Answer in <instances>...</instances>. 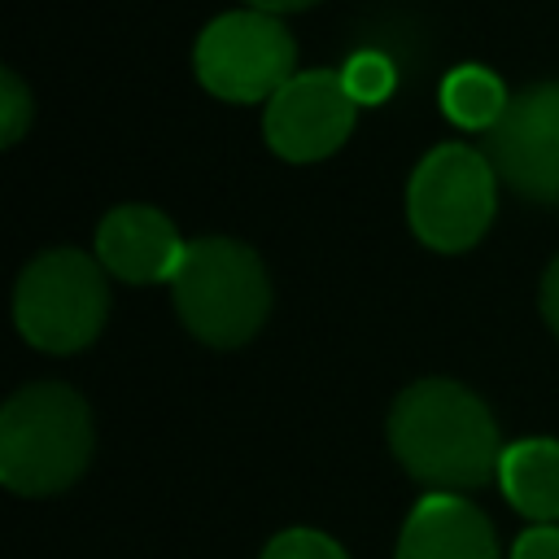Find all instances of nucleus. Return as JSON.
I'll list each match as a JSON object with an SVG mask.
<instances>
[{
    "label": "nucleus",
    "mask_w": 559,
    "mask_h": 559,
    "mask_svg": "<svg viewBox=\"0 0 559 559\" xmlns=\"http://www.w3.org/2000/svg\"><path fill=\"white\" fill-rule=\"evenodd\" d=\"M389 445L397 463L437 493L489 485L507 450L489 406L454 380H419L402 389L389 411Z\"/></svg>",
    "instance_id": "f257e3e1"
},
{
    "label": "nucleus",
    "mask_w": 559,
    "mask_h": 559,
    "mask_svg": "<svg viewBox=\"0 0 559 559\" xmlns=\"http://www.w3.org/2000/svg\"><path fill=\"white\" fill-rule=\"evenodd\" d=\"M92 459V415L70 384H26L0 411V480L22 498L70 489Z\"/></svg>",
    "instance_id": "f03ea898"
},
{
    "label": "nucleus",
    "mask_w": 559,
    "mask_h": 559,
    "mask_svg": "<svg viewBox=\"0 0 559 559\" xmlns=\"http://www.w3.org/2000/svg\"><path fill=\"white\" fill-rule=\"evenodd\" d=\"M170 293L183 328L214 349H231L258 336L271 310V280L262 258L231 236L192 240L183 266L170 280Z\"/></svg>",
    "instance_id": "7ed1b4c3"
},
{
    "label": "nucleus",
    "mask_w": 559,
    "mask_h": 559,
    "mask_svg": "<svg viewBox=\"0 0 559 559\" xmlns=\"http://www.w3.org/2000/svg\"><path fill=\"white\" fill-rule=\"evenodd\" d=\"M109 314L105 266L79 249L31 258L13 284V323L44 354H74L96 341Z\"/></svg>",
    "instance_id": "20e7f679"
},
{
    "label": "nucleus",
    "mask_w": 559,
    "mask_h": 559,
    "mask_svg": "<svg viewBox=\"0 0 559 559\" xmlns=\"http://www.w3.org/2000/svg\"><path fill=\"white\" fill-rule=\"evenodd\" d=\"M493 162L467 144H437L411 175L406 188V218L411 231L437 249L459 253L472 249L498 210V183Z\"/></svg>",
    "instance_id": "39448f33"
},
{
    "label": "nucleus",
    "mask_w": 559,
    "mask_h": 559,
    "mask_svg": "<svg viewBox=\"0 0 559 559\" xmlns=\"http://www.w3.org/2000/svg\"><path fill=\"white\" fill-rule=\"evenodd\" d=\"M293 61H297V44L288 26L262 9H236L214 17L197 35V52H192L201 87L236 105L271 100L293 79Z\"/></svg>",
    "instance_id": "423d86ee"
},
{
    "label": "nucleus",
    "mask_w": 559,
    "mask_h": 559,
    "mask_svg": "<svg viewBox=\"0 0 559 559\" xmlns=\"http://www.w3.org/2000/svg\"><path fill=\"white\" fill-rule=\"evenodd\" d=\"M485 157L520 197L559 205V83H533L511 96L507 114L489 127Z\"/></svg>",
    "instance_id": "0eeeda50"
},
{
    "label": "nucleus",
    "mask_w": 559,
    "mask_h": 559,
    "mask_svg": "<svg viewBox=\"0 0 559 559\" xmlns=\"http://www.w3.org/2000/svg\"><path fill=\"white\" fill-rule=\"evenodd\" d=\"M354 114L358 100L336 70H306L266 100L262 131L284 162H323L349 140Z\"/></svg>",
    "instance_id": "6e6552de"
},
{
    "label": "nucleus",
    "mask_w": 559,
    "mask_h": 559,
    "mask_svg": "<svg viewBox=\"0 0 559 559\" xmlns=\"http://www.w3.org/2000/svg\"><path fill=\"white\" fill-rule=\"evenodd\" d=\"M188 245L175 223L153 205H118L96 227V262L127 284L175 280Z\"/></svg>",
    "instance_id": "1a4fd4ad"
},
{
    "label": "nucleus",
    "mask_w": 559,
    "mask_h": 559,
    "mask_svg": "<svg viewBox=\"0 0 559 559\" xmlns=\"http://www.w3.org/2000/svg\"><path fill=\"white\" fill-rule=\"evenodd\" d=\"M397 559H498L493 524L459 493H428L402 524Z\"/></svg>",
    "instance_id": "9d476101"
},
{
    "label": "nucleus",
    "mask_w": 559,
    "mask_h": 559,
    "mask_svg": "<svg viewBox=\"0 0 559 559\" xmlns=\"http://www.w3.org/2000/svg\"><path fill=\"white\" fill-rule=\"evenodd\" d=\"M498 485L520 515L537 524H555L559 520V441L555 437L511 441L498 463Z\"/></svg>",
    "instance_id": "9b49d317"
},
{
    "label": "nucleus",
    "mask_w": 559,
    "mask_h": 559,
    "mask_svg": "<svg viewBox=\"0 0 559 559\" xmlns=\"http://www.w3.org/2000/svg\"><path fill=\"white\" fill-rule=\"evenodd\" d=\"M507 105H511V96H507L502 79L485 66H459L441 79V109L467 131H489L507 114Z\"/></svg>",
    "instance_id": "f8f14e48"
},
{
    "label": "nucleus",
    "mask_w": 559,
    "mask_h": 559,
    "mask_svg": "<svg viewBox=\"0 0 559 559\" xmlns=\"http://www.w3.org/2000/svg\"><path fill=\"white\" fill-rule=\"evenodd\" d=\"M341 79H345V92H349L358 105H380V100L397 87V70H393V61H389L384 52H376V48L354 52V57L345 61Z\"/></svg>",
    "instance_id": "ddd939ff"
},
{
    "label": "nucleus",
    "mask_w": 559,
    "mask_h": 559,
    "mask_svg": "<svg viewBox=\"0 0 559 559\" xmlns=\"http://www.w3.org/2000/svg\"><path fill=\"white\" fill-rule=\"evenodd\" d=\"M262 559H349L341 550V542H332L319 528H284L266 542Z\"/></svg>",
    "instance_id": "4468645a"
},
{
    "label": "nucleus",
    "mask_w": 559,
    "mask_h": 559,
    "mask_svg": "<svg viewBox=\"0 0 559 559\" xmlns=\"http://www.w3.org/2000/svg\"><path fill=\"white\" fill-rule=\"evenodd\" d=\"M31 118H35V100H31L26 83L13 70H4L0 74V144H17L22 131L31 127Z\"/></svg>",
    "instance_id": "2eb2a0df"
},
{
    "label": "nucleus",
    "mask_w": 559,
    "mask_h": 559,
    "mask_svg": "<svg viewBox=\"0 0 559 559\" xmlns=\"http://www.w3.org/2000/svg\"><path fill=\"white\" fill-rule=\"evenodd\" d=\"M511 559H559V524H537L515 537Z\"/></svg>",
    "instance_id": "dca6fc26"
},
{
    "label": "nucleus",
    "mask_w": 559,
    "mask_h": 559,
    "mask_svg": "<svg viewBox=\"0 0 559 559\" xmlns=\"http://www.w3.org/2000/svg\"><path fill=\"white\" fill-rule=\"evenodd\" d=\"M542 314H546L550 332L559 336V253L550 258V266H546V275H542Z\"/></svg>",
    "instance_id": "f3484780"
},
{
    "label": "nucleus",
    "mask_w": 559,
    "mask_h": 559,
    "mask_svg": "<svg viewBox=\"0 0 559 559\" xmlns=\"http://www.w3.org/2000/svg\"><path fill=\"white\" fill-rule=\"evenodd\" d=\"M249 4H253V9H262V13H275V17H280V13H297V9H310L314 0H249Z\"/></svg>",
    "instance_id": "a211bd4d"
}]
</instances>
